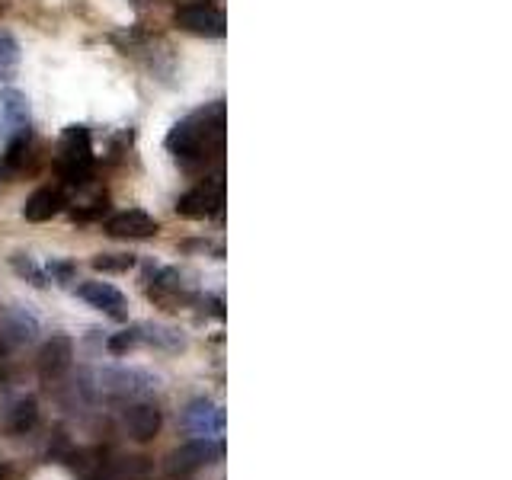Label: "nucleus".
<instances>
[{"label": "nucleus", "mask_w": 512, "mask_h": 480, "mask_svg": "<svg viewBox=\"0 0 512 480\" xmlns=\"http://www.w3.org/2000/svg\"><path fill=\"white\" fill-rule=\"evenodd\" d=\"M167 151L189 173L221 164L224 154V103L215 100L180 119L167 135Z\"/></svg>", "instance_id": "obj_1"}, {"label": "nucleus", "mask_w": 512, "mask_h": 480, "mask_svg": "<svg viewBox=\"0 0 512 480\" xmlns=\"http://www.w3.org/2000/svg\"><path fill=\"white\" fill-rule=\"evenodd\" d=\"M61 176L68 186H87L93 176V138L87 125H71L61 135Z\"/></svg>", "instance_id": "obj_2"}, {"label": "nucleus", "mask_w": 512, "mask_h": 480, "mask_svg": "<svg viewBox=\"0 0 512 480\" xmlns=\"http://www.w3.org/2000/svg\"><path fill=\"white\" fill-rule=\"evenodd\" d=\"M221 455H224V445L218 439H192L180 448H173L164 468L170 477H189V474L208 468V464H215Z\"/></svg>", "instance_id": "obj_3"}, {"label": "nucleus", "mask_w": 512, "mask_h": 480, "mask_svg": "<svg viewBox=\"0 0 512 480\" xmlns=\"http://www.w3.org/2000/svg\"><path fill=\"white\" fill-rule=\"evenodd\" d=\"M173 23L180 26L189 36H202V39H221L228 32V20L224 13L212 4H183L176 7Z\"/></svg>", "instance_id": "obj_4"}, {"label": "nucleus", "mask_w": 512, "mask_h": 480, "mask_svg": "<svg viewBox=\"0 0 512 480\" xmlns=\"http://www.w3.org/2000/svg\"><path fill=\"white\" fill-rule=\"evenodd\" d=\"M224 205V186H221V176L215 180H205L202 186L183 192L176 199V215L192 218V221H202V218H215Z\"/></svg>", "instance_id": "obj_5"}, {"label": "nucleus", "mask_w": 512, "mask_h": 480, "mask_svg": "<svg viewBox=\"0 0 512 480\" xmlns=\"http://www.w3.org/2000/svg\"><path fill=\"white\" fill-rule=\"evenodd\" d=\"M160 231V224L154 215L141 212V208H128V212H119L106 221V234L119 237V240H148Z\"/></svg>", "instance_id": "obj_6"}, {"label": "nucleus", "mask_w": 512, "mask_h": 480, "mask_svg": "<svg viewBox=\"0 0 512 480\" xmlns=\"http://www.w3.org/2000/svg\"><path fill=\"white\" fill-rule=\"evenodd\" d=\"M183 426L199 439H215L224 432V410L212 400H192L183 413Z\"/></svg>", "instance_id": "obj_7"}, {"label": "nucleus", "mask_w": 512, "mask_h": 480, "mask_svg": "<svg viewBox=\"0 0 512 480\" xmlns=\"http://www.w3.org/2000/svg\"><path fill=\"white\" fill-rule=\"evenodd\" d=\"M77 295L84 298L90 308L109 314L112 320H125L128 317V301H125V295L119 292L116 285H109V282H84V285H77Z\"/></svg>", "instance_id": "obj_8"}, {"label": "nucleus", "mask_w": 512, "mask_h": 480, "mask_svg": "<svg viewBox=\"0 0 512 480\" xmlns=\"http://www.w3.org/2000/svg\"><path fill=\"white\" fill-rule=\"evenodd\" d=\"M71 359H74V343L68 336H52L42 349H39V378L48 384V381H58L64 372L71 368Z\"/></svg>", "instance_id": "obj_9"}, {"label": "nucleus", "mask_w": 512, "mask_h": 480, "mask_svg": "<svg viewBox=\"0 0 512 480\" xmlns=\"http://www.w3.org/2000/svg\"><path fill=\"white\" fill-rule=\"evenodd\" d=\"M160 423H164V416L154 404H132L125 410V429L135 442H151L160 432Z\"/></svg>", "instance_id": "obj_10"}, {"label": "nucleus", "mask_w": 512, "mask_h": 480, "mask_svg": "<svg viewBox=\"0 0 512 480\" xmlns=\"http://www.w3.org/2000/svg\"><path fill=\"white\" fill-rule=\"evenodd\" d=\"M64 205H68V202H64V189L61 186H42L26 199L23 218L26 221H52Z\"/></svg>", "instance_id": "obj_11"}, {"label": "nucleus", "mask_w": 512, "mask_h": 480, "mask_svg": "<svg viewBox=\"0 0 512 480\" xmlns=\"http://www.w3.org/2000/svg\"><path fill=\"white\" fill-rule=\"evenodd\" d=\"M0 122H4L10 132H23V128H29V100L26 93L20 90H0Z\"/></svg>", "instance_id": "obj_12"}, {"label": "nucleus", "mask_w": 512, "mask_h": 480, "mask_svg": "<svg viewBox=\"0 0 512 480\" xmlns=\"http://www.w3.org/2000/svg\"><path fill=\"white\" fill-rule=\"evenodd\" d=\"M36 423H39V404L32 397L13 400L4 413V426H7V432H13V436H26L29 429H36Z\"/></svg>", "instance_id": "obj_13"}, {"label": "nucleus", "mask_w": 512, "mask_h": 480, "mask_svg": "<svg viewBox=\"0 0 512 480\" xmlns=\"http://www.w3.org/2000/svg\"><path fill=\"white\" fill-rule=\"evenodd\" d=\"M29 154H32V132L29 128H23V132H16L7 144V151L4 157H0V173H20L26 164H29Z\"/></svg>", "instance_id": "obj_14"}, {"label": "nucleus", "mask_w": 512, "mask_h": 480, "mask_svg": "<svg viewBox=\"0 0 512 480\" xmlns=\"http://www.w3.org/2000/svg\"><path fill=\"white\" fill-rule=\"evenodd\" d=\"M138 343L144 346H160V349H183V336L180 330H173V327H157V324H138Z\"/></svg>", "instance_id": "obj_15"}, {"label": "nucleus", "mask_w": 512, "mask_h": 480, "mask_svg": "<svg viewBox=\"0 0 512 480\" xmlns=\"http://www.w3.org/2000/svg\"><path fill=\"white\" fill-rule=\"evenodd\" d=\"M13 269H16V276L20 279H26V282H32V285H39V288H45V285H52L48 282V276H45V266H39L32 256H26V253H16L13 256Z\"/></svg>", "instance_id": "obj_16"}, {"label": "nucleus", "mask_w": 512, "mask_h": 480, "mask_svg": "<svg viewBox=\"0 0 512 480\" xmlns=\"http://www.w3.org/2000/svg\"><path fill=\"white\" fill-rule=\"evenodd\" d=\"M20 64V45L7 29H0V80H7Z\"/></svg>", "instance_id": "obj_17"}, {"label": "nucleus", "mask_w": 512, "mask_h": 480, "mask_svg": "<svg viewBox=\"0 0 512 480\" xmlns=\"http://www.w3.org/2000/svg\"><path fill=\"white\" fill-rule=\"evenodd\" d=\"M132 266H135L132 253H100V256H93V269H100V272H128Z\"/></svg>", "instance_id": "obj_18"}, {"label": "nucleus", "mask_w": 512, "mask_h": 480, "mask_svg": "<svg viewBox=\"0 0 512 480\" xmlns=\"http://www.w3.org/2000/svg\"><path fill=\"white\" fill-rule=\"evenodd\" d=\"M135 346H141L135 327H128V330H122L116 336H109V343H106V349L112 352V356H125V352H132Z\"/></svg>", "instance_id": "obj_19"}, {"label": "nucleus", "mask_w": 512, "mask_h": 480, "mask_svg": "<svg viewBox=\"0 0 512 480\" xmlns=\"http://www.w3.org/2000/svg\"><path fill=\"white\" fill-rule=\"evenodd\" d=\"M74 263H64V260H48L45 263V276L48 282H55V285H68L74 279Z\"/></svg>", "instance_id": "obj_20"}, {"label": "nucleus", "mask_w": 512, "mask_h": 480, "mask_svg": "<svg viewBox=\"0 0 512 480\" xmlns=\"http://www.w3.org/2000/svg\"><path fill=\"white\" fill-rule=\"evenodd\" d=\"M106 196L103 199H96V202H90V208H74V221H93V218H100L103 212H106Z\"/></svg>", "instance_id": "obj_21"}, {"label": "nucleus", "mask_w": 512, "mask_h": 480, "mask_svg": "<svg viewBox=\"0 0 512 480\" xmlns=\"http://www.w3.org/2000/svg\"><path fill=\"white\" fill-rule=\"evenodd\" d=\"M0 480H13V468H10V464H0Z\"/></svg>", "instance_id": "obj_22"}, {"label": "nucleus", "mask_w": 512, "mask_h": 480, "mask_svg": "<svg viewBox=\"0 0 512 480\" xmlns=\"http://www.w3.org/2000/svg\"><path fill=\"white\" fill-rule=\"evenodd\" d=\"M0 10H4V0H0Z\"/></svg>", "instance_id": "obj_23"}]
</instances>
